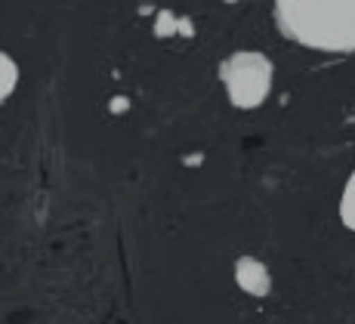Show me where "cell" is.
Segmentation results:
<instances>
[{"mask_svg": "<svg viewBox=\"0 0 355 324\" xmlns=\"http://www.w3.org/2000/svg\"><path fill=\"white\" fill-rule=\"evenodd\" d=\"M275 22L306 50L352 53L355 46V0H275Z\"/></svg>", "mask_w": 355, "mask_h": 324, "instance_id": "obj_1", "label": "cell"}, {"mask_svg": "<svg viewBox=\"0 0 355 324\" xmlns=\"http://www.w3.org/2000/svg\"><path fill=\"white\" fill-rule=\"evenodd\" d=\"M220 78L226 84L229 102L235 108H259L272 93L275 68H272L269 56H263V53L241 50V53H232L229 59H223Z\"/></svg>", "mask_w": 355, "mask_h": 324, "instance_id": "obj_2", "label": "cell"}, {"mask_svg": "<svg viewBox=\"0 0 355 324\" xmlns=\"http://www.w3.org/2000/svg\"><path fill=\"white\" fill-rule=\"evenodd\" d=\"M235 281L244 293L250 296H269L272 291V275L266 263H259L257 257H241L235 263Z\"/></svg>", "mask_w": 355, "mask_h": 324, "instance_id": "obj_3", "label": "cell"}, {"mask_svg": "<svg viewBox=\"0 0 355 324\" xmlns=\"http://www.w3.org/2000/svg\"><path fill=\"white\" fill-rule=\"evenodd\" d=\"M16 84H19V65L12 62V56L0 53V102L10 99Z\"/></svg>", "mask_w": 355, "mask_h": 324, "instance_id": "obj_4", "label": "cell"}, {"mask_svg": "<svg viewBox=\"0 0 355 324\" xmlns=\"http://www.w3.org/2000/svg\"><path fill=\"white\" fill-rule=\"evenodd\" d=\"M340 216H343V225H346V229H352V225H355V219H352V179L346 182V189H343V204H340Z\"/></svg>", "mask_w": 355, "mask_h": 324, "instance_id": "obj_5", "label": "cell"}]
</instances>
